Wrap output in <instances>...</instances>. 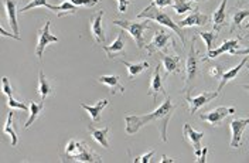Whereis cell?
Masks as SVG:
<instances>
[{
	"instance_id": "6da1fadb",
	"label": "cell",
	"mask_w": 249,
	"mask_h": 163,
	"mask_svg": "<svg viewBox=\"0 0 249 163\" xmlns=\"http://www.w3.org/2000/svg\"><path fill=\"white\" fill-rule=\"evenodd\" d=\"M176 111V104L171 101L169 95H166L164 102L153 112L146 115H127L124 118L126 121V133L127 135H135L136 132H139L144 125L155 122L157 124V128L160 130V136L163 142H167V127H169V121Z\"/></svg>"
},
{
	"instance_id": "7a4b0ae2",
	"label": "cell",
	"mask_w": 249,
	"mask_h": 163,
	"mask_svg": "<svg viewBox=\"0 0 249 163\" xmlns=\"http://www.w3.org/2000/svg\"><path fill=\"white\" fill-rule=\"evenodd\" d=\"M65 161L81 163L102 162L101 156L93 153L92 150L87 146V144H84L81 141L78 142L75 139H71L65 146V153L62 155V162H65Z\"/></svg>"
},
{
	"instance_id": "3957f363",
	"label": "cell",
	"mask_w": 249,
	"mask_h": 163,
	"mask_svg": "<svg viewBox=\"0 0 249 163\" xmlns=\"http://www.w3.org/2000/svg\"><path fill=\"white\" fill-rule=\"evenodd\" d=\"M138 17H139V18H147V20H155L159 24H161V26H164V27H167V29H170V30H173V32L176 33V34L181 38V44L186 43V38H184V34H183L181 27H180L177 23H174V21L171 20V17L169 16L167 13H164L161 9L147 6L143 12H140L139 15H138Z\"/></svg>"
},
{
	"instance_id": "277c9868",
	"label": "cell",
	"mask_w": 249,
	"mask_h": 163,
	"mask_svg": "<svg viewBox=\"0 0 249 163\" xmlns=\"http://www.w3.org/2000/svg\"><path fill=\"white\" fill-rule=\"evenodd\" d=\"M113 24L122 27V30L127 32L132 38L136 41V46L139 49H143L144 47V36L143 33L146 32L147 29H150L149 26V20L146 21H132V20H115Z\"/></svg>"
},
{
	"instance_id": "5b68a950",
	"label": "cell",
	"mask_w": 249,
	"mask_h": 163,
	"mask_svg": "<svg viewBox=\"0 0 249 163\" xmlns=\"http://www.w3.org/2000/svg\"><path fill=\"white\" fill-rule=\"evenodd\" d=\"M197 71H198V58H197V51H196V38H193L191 49H190L186 63V84L183 87L184 95H190V91L194 87V80L197 77Z\"/></svg>"
},
{
	"instance_id": "8992f818",
	"label": "cell",
	"mask_w": 249,
	"mask_h": 163,
	"mask_svg": "<svg viewBox=\"0 0 249 163\" xmlns=\"http://www.w3.org/2000/svg\"><path fill=\"white\" fill-rule=\"evenodd\" d=\"M235 112H236V109L233 107H228V108L227 107H218V108H214L208 112L200 114V118L202 121L208 122L211 127H219L228 115H232Z\"/></svg>"
},
{
	"instance_id": "52a82bcc",
	"label": "cell",
	"mask_w": 249,
	"mask_h": 163,
	"mask_svg": "<svg viewBox=\"0 0 249 163\" xmlns=\"http://www.w3.org/2000/svg\"><path fill=\"white\" fill-rule=\"evenodd\" d=\"M249 125L248 118H235L231 121V132H232V138H231V144L230 146L232 149H238L244 142V132Z\"/></svg>"
},
{
	"instance_id": "ba28073f",
	"label": "cell",
	"mask_w": 249,
	"mask_h": 163,
	"mask_svg": "<svg viewBox=\"0 0 249 163\" xmlns=\"http://www.w3.org/2000/svg\"><path fill=\"white\" fill-rule=\"evenodd\" d=\"M219 95V92L218 91H214V92H210V91H204L201 94H198V95H194V97H191V95H186V101L187 104H188V111H190V114H196L201 107H204L205 104H208V102H211L213 99H215V98Z\"/></svg>"
},
{
	"instance_id": "9c48e42d",
	"label": "cell",
	"mask_w": 249,
	"mask_h": 163,
	"mask_svg": "<svg viewBox=\"0 0 249 163\" xmlns=\"http://www.w3.org/2000/svg\"><path fill=\"white\" fill-rule=\"evenodd\" d=\"M183 136L187 142L194 147V152H196V156L200 158L201 156V139L204 138V132H197L196 129L191 128L190 124H186L184 128H183Z\"/></svg>"
},
{
	"instance_id": "30bf717a",
	"label": "cell",
	"mask_w": 249,
	"mask_h": 163,
	"mask_svg": "<svg viewBox=\"0 0 249 163\" xmlns=\"http://www.w3.org/2000/svg\"><path fill=\"white\" fill-rule=\"evenodd\" d=\"M50 43H58V37H55V36H53L50 33V21H46L44 27L38 32V43H37V47H36V54H37V57L40 60L43 57L44 50Z\"/></svg>"
},
{
	"instance_id": "8fae6325",
	"label": "cell",
	"mask_w": 249,
	"mask_h": 163,
	"mask_svg": "<svg viewBox=\"0 0 249 163\" xmlns=\"http://www.w3.org/2000/svg\"><path fill=\"white\" fill-rule=\"evenodd\" d=\"M169 41H171V36L169 33L164 32V30L156 32L155 36H153V38H152V41L146 46L147 53L152 55V54H155L156 51H160V50L166 49L167 44H169Z\"/></svg>"
},
{
	"instance_id": "7c38bea8",
	"label": "cell",
	"mask_w": 249,
	"mask_h": 163,
	"mask_svg": "<svg viewBox=\"0 0 249 163\" xmlns=\"http://www.w3.org/2000/svg\"><path fill=\"white\" fill-rule=\"evenodd\" d=\"M105 15L104 10H99L95 16L91 18L89 21V30H91V36L93 37L96 44H102L105 43V34H104V29H102V17Z\"/></svg>"
},
{
	"instance_id": "4fadbf2b",
	"label": "cell",
	"mask_w": 249,
	"mask_h": 163,
	"mask_svg": "<svg viewBox=\"0 0 249 163\" xmlns=\"http://www.w3.org/2000/svg\"><path fill=\"white\" fill-rule=\"evenodd\" d=\"M239 47V40H236V38H232V40H225L218 49L213 50V51H210L208 54H207V57L205 58H202V61H207V60H210V58H215V57H219V55H222V54H225V53H230L231 55H232V53L235 50Z\"/></svg>"
},
{
	"instance_id": "5bb4252c",
	"label": "cell",
	"mask_w": 249,
	"mask_h": 163,
	"mask_svg": "<svg viewBox=\"0 0 249 163\" xmlns=\"http://www.w3.org/2000/svg\"><path fill=\"white\" fill-rule=\"evenodd\" d=\"M159 57L161 60V64L164 67V75L169 77L170 74L174 72H180L181 67H180V58L177 55H167L163 53H159Z\"/></svg>"
},
{
	"instance_id": "9a60e30c",
	"label": "cell",
	"mask_w": 249,
	"mask_h": 163,
	"mask_svg": "<svg viewBox=\"0 0 249 163\" xmlns=\"http://www.w3.org/2000/svg\"><path fill=\"white\" fill-rule=\"evenodd\" d=\"M210 21V17L207 16V15H202L200 13V10L198 9H196L194 10V13H191L190 16L186 17L184 20H181V21H178L177 24L183 29V27H193V26H205L207 23Z\"/></svg>"
},
{
	"instance_id": "2e32d148",
	"label": "cell",
	"mask_w": 249,
	"mask_h": 163,
	"mask_svg": "<svg viewBox=\"0 0 249 163\" xmlns=\"http://www.w3.org/2000/svg\"><path fill=\"white\" fill-rule=\"evenodd\" d=\"M247 64H248V58L245 57L239 64L232 67V68H231V70H228L227 72H222V75H221V82H219V85H218V88H217L218 92H221V91H222V88H224L228 82L235 80V77L241 72V70H242V68H244Z\"/></svg>"
},
{
	"instance_id": "e0dca14e",
	"label": "cell",
	"mask_w": 249,
	"mask_h": 163,
	"mask_svg": "<svg viewBox=\"0 0 249 163\" xmlns=\"http://www.w3.org/2000/svg\"><path fill=\"white\" fill-rule=\"evenodd\" d=\"M159 94L167 95V94H166V91H164V87H163V80H161V75H160L159 67H156L155 72H153V75H152L150 87H149V95L153 98V101L156 102Z\"/></svg>"
},
{
	"instance_id": "ac0fdd59",
	"label": "cell",
	"mask_w": 249,
	"mask_h": 163,
	"mask_svg": "<svg viewBox=\"0 0 249 163\" xmlns=\"http://www.w3.org/2000/svg\"><path fill=\"white\" fill-rule=\"evenodd\" d=\"M98 82L107 85L109 88V92L112 95H115L116 91H119L121 94H124V87L121 84L119 75H102V77L98 78Z\"/></svg>"
},
{
	"instance_id": "d6986e66",
	"label": "cell",
	"mask_w": 249,
	"mask_h": 163,
	"mask_svg": "<svg viewBox=\"0 0 249 163\" xmlns=\"http://www.w3.org/2000/svg\"><path fill=\"white\" fill-rule=\"evenodd\" d=\"M227 1L228 0H222L221 4L218 6V9L213 15V30L219 32L224 26H225V20H227Z\"/></svg>"
},
{
	"instance_id": "ffe728a7",
	"label": "cell",
	"mask_w": 249,
	"mask_h": 163,
	"mask_svg": "<svg viewBox=\"0 0 249 163\" xmlns=\"http://www.w3.org/2000/svg\"><path fill=\"white\" fill-rule=\"evenodd\" d=\"M109 101L108 99H101V101H98V104L96 105H87V104H81V107L88 112L89 115V118L92 119L95 124H98L99 121H101V112H102V109L105 108V107H108Z\"/></svg>"
},
{
	"instance_id": "44dd1931",
	"label": "cell",
	"mask_w": 249,
	"mask_h": 163,
	"mask_svg": "<svg viewBox=\"0 0 249 163\" xmlns=\"http://www.w3.org/2000/svg\"><path fill=\"white\" fill-rule=\"evenodd\" d=\"M122 34H124V32L118 33V37H116V40H115L112 44H109V46H102V49L107 53V55H108L109 58H113L115 55L124 54V41Z\"/></svg>"
},
{
	"instance_id": "7402d4cb",
	"label": "cell",
	"mask_w": 249,
	"mask_h": 163,
	"mask_svg": "<svg viewBox=\"0 0 249 163\" xmlns=\"http://www.w3.org/2000/svg\"><path fill=\"white\" fill-rule=\"evenodd\" d=\"M4 7L9 18V24L15 34H18V23H17V6L16 0H4Z\"/></svg>"
},
{
	"instance_id": "603a6c76",
	"label": "cell",
	"mask_w": 249,
	"mask_h": 163,
	"mask_svg": "<svg viewBox=\"0 0 249 163\" xmlns=\"http://www.w3.org/2000/svg\"><path fill=\"white\" fill-rule=\"evenodd\" d=\"M88 130L89 133L92 135V138L105 149H109V142H108V133L109 128L105 127V128H93V127H88Z\"/></svg>"
},
{
	"instance_id": "cb8c5ba5",
	"label": "cell",
	"mask_w": 249,
	"mask_h": 163,
	"mask_svg": "<svg viewBox=\"0 0 249 163\" xmlns=\"http://www.w3.org/2000/svg\"><path fill=\"white\" fill-rule=\"evenodd\" d=\"M121 63L127 68V77H129V80L136 78V77H138L139 74H142L144 70H147V68H149V63H147V61H143V63H138V64H135V63H129V61L121 60Z\"/></svg>"
},
{
	"instance_id": "d4e9b609",
	"label": "cell",
	"mask_w": 249,
	"mask_h": 163,
	"mask_svg": "<svg viewBox=\"0 0 249 163\" xmlns=\"http://www.w3.org/2000/svg\"><path fill=\"white\" fill-rule=\"evenodd\" d=\"M51 94H53V87L46 78L43 70H40V72H38V95L41 98V101H44Z\"/></svg>"
},
{
	"instance_id": "484cf974",
	"label": "cell",
	"mask_w": 249,
	"mask_h": 163,
	"mask_svg": "<svg viewBox=\"0 0 249 163\" xmlns=\"http://www.w3.org/2000/svg\"><path fill=\"white\" fill-rule=\"evenodd\" d=\"M53 12H55L57 13V17H64V16H68V15H75L78 12L77 6L75 4H72L71 1H64L61 6H54L53 7Z\"/></svg>"
},
{
	"instance_id": "4316f807",
	"label": "cell",
	"mask_w": 249,
	"mask_h": 163,
	"mask_svg": "<svg viewBox=\"0 0 249 163\" xmlns=\"http://www.w3.org/2000/svg\"><path fill=\"white\" fill-rule=\"evenodd\" d=\"M29 107H30V111H29V112H30V116H29V119H27L24 128H30L31 125L34 124V121H36V119L40 116V114H41V111H43V108H44V104H43V101H41L40 104H36V102L30 101Z\"/></svg>"
},
{
	"instance_id": "83f0119b",
	"label": "cell",
	"mask_w": 249,
	"mask_h": 163,
	"mask_svg": "<svg viewBox=\"0 0 249 163\" xmlns=\"http://www.w3.org/2000/svg\"><path fill=\"white\" fill-rule=\"evenodd\" d=\"M13 116H15V112H13V111L9 112V116H7V121H6V125H4V128H3V132L7 133V135H10V138H12V145L16 146L18 141H17V133H16L15 127H13Z\"/></svg>"
},
{
	"instance_id": "f1b7e54d",
	"label": "cell",
	"mask_w": 249,
	"mask_h": 163,
	"mask_svg": "<svg viewBox=\"0 0 249 163\" xmlns=\"http://www.w3.org/2000/svg\"><path fill=\"white\" fill-rule=\"evenodd\" d=\"M173 9L177 15H184L187 12L193 10V3L187 0H174L173 1Z\"/></svg>"
},
{
	"instance_id": "f546056e",
	"label": "cell",
	"mask_w": 249,
	"mask_h": 163,
	"mask_svg": "<svg viewBox=\"0 0 249 163\" xmlns=\"http://www.w3.org/2000/svg\"><path fill=\"white\" fill-rule=\"evenodd\" d=\"M247 17H249V10H247V9L245 10H236L232 16V27H231V32H235L236 29H239L241 23Z\"/></svg>"
},
{
	"instance_id": "4dcf8cb0",
	"label": "cell",
	"mask_w": 249,
	"mask_h": 163,
	"mask_svg": "<svg viewBox=\"0 0 249 163\" xmlns=\"http://www.w3.org/2000/svg\"><path fill=\"white\" fill-rule=\"evenodd\" d=\"M36 7H47V9H50V10H53V4H50L47 0H31L30 3L27 4V6H24V7H21V13H24V12H29L31 9H36Z\"/></svg>"
},
{
	"instance_id": "1f68e13d",
	"label": "cell",
	"mask_w": 249,
	"mask_h": 163,
	"mask_svg": "<svg viewBox=\"0 0 249 163\" xmlns=\"http://www.w3.org/2000/svg\"><path fill=\"white\" fill-rule=\"evenodd\" d=\"M198 36L205 41V44H207V51H208V53L213 51V43H214V40L218 37L217 32H214V30H213V32H200L198 33Z\"/></svg>"
},
{
	"instance_id": "d6a6232c",
	"label": "cell",
	"mask_w": 249,
	"mask_h": 163,
	"mask_svg": "<svg viewBox=\"0 0 249 163\" xmlns=\"http://www.w3.org/2000/svg\"><path fill=\"white\" fill-rule=\"evenodd\" d=\"M7 107H10V108H18V109H23V111H30V107H27L24 102H18V101H16L13 97H9L7 99Z\"/></svg>"
},
{
	"instance_id": "836d02e7",
	"label": "cell",
	"mask_w": 249,
	"mask_h": 163,
	"mask_svg": "<svg viewBox=\"0 0 249 163\" xmlns=\"http://www.w3.org/2000/svg\"><path fill=\"white\" fill-rule=\"evenodd\" d=\"M153 155H155V149H152L150 152H147V153H144V155H142V156H138V158H135V159H133V162H135V163L150 162V159L153 158Z\"/></svg>"
},
{
	"instance_id": "e575fe53",
	"label": "cell",
	"mask_w": 249,
	"mask_h": 163,
	"mask_svg": "<svg viewBox=\"0 0 249 163\" xmlns=\"http://www.w3.org/2000/svg\"><path fill=\"white\" fill-rule=\"evenodd\" d=\"M1 88H3V92L9 97H13V90H12V87H10V84H9V78L7 77H3V80H1Z\"/></svg>"
},
{
	"instance_id": "d590c367",
	"label": "cell",
	"mask_w": 249,
	"mask_h": 163,
	"mask_svg": "<svg viewBox=\"0 0 249 163\" xmlns=\"http://www.w3.org/2000/svg\"><path fill=\"white\" fill-rule=\"evenodd\" d=\"M67 1H71L75 6H89V7H92L99 0H67Z\"/></svg>"
},
{
	"instance_id": "8d00e7d4",
	"label": "cell",
	"mask_w": 249,
	"mask_h": 163,
	"mask_svg": "<svg viewBox=\"0 0 249 163\" xmlns=\"http://www.w3.org/2000/svg\"><path fill=\"white\" fill-rule=\"evenodd\" d=\"M152 7H166V6H173V0H152Z\"/></svg>"
},
{
	"instance_id": "74e56055",
	"label": "cell",
	"mask_w": 249,
	"mask_h": 163,
	"mask_svg": "<svg viewBox=\"0 0 249 163\" xmlns=\"http://www.w3.org/2000/svg\"><path fill=\"white\" fill-rule=\"evenodd\" d=\"M118 1V9L121 13H124L127 10V6L132 3V0H116Z\"/></svg>"
},
{
	"instance_id": "f35d334b",
	"label": "cell",
	"mask_w": 249,
	"mask_h": 163,
	"mask_svg": "<svg viewBox=\"0 0 249 163\" xmlns=\"http://www.w3.org/2000/svg\"><path fill=\"white\" fill-rule=\"evenodd\" d=\"M210 75H211V77H219V75H222V68H221V65L211 67V70H210Z\"/></svg>"
},
{
	"instance_id": "ab89813d",
	"label": "cell",
	"mask_w": 249,
	"mask_h": 163,
	"mask_svg": "<svg viewBox=\"0 0 249 163\" xmlns=\"http://www.w3.org/2000/svg\"><path fill=\"white\" fill-rule=\"evenodd\" d=\"M249 54V47L248 49H244V50H235L232 53V55H248Z\"/></svg>"
},
{
	"instance_id": "60d3db41",
	"label": "cell",
	"mask_w": 249,
	"mask_h": 163,
	"mask_svg": "<svg viewBox=\"0 0 249 163\" xmlns=\"http://www.w3.org/2000/svg\"><path fill=\"white\" fill-rule=\"evenodd\" d=\"M0 32H1V36H4V37H13V38H16V40H20V37H18L17 34H9V33L6 32L3 27H0Z\"/></svg>"
},
{
	"instance_id": "b9f144b4",
	"label": "cell",
	"mask_w": 249,
	"mask_h": 163,
	"mask_svg": "<svg viewBox=\"0 0 249 163\" xmlns=\"http://www.w3.org/2000/svg\"><path fill=\"white\" fill-rule=\"evenodd\" d=\"M207 152H208V147H204L201 152V156L198 158V162H205L207 161Z\"/></svg>"
},
{
	"instance_id": "7bdbcfd3",
	"label": "cell",
	"mask_w": 249,
	"mask_h": 163,
	"mask_svg": "<svg viewBox=\"0 0 249 163\" xmlns=\"http://www.w3.org/2000/svg\"><path fill=\"white\" fill-rule=\"evenodd\" d=\"M161 162H163V163L176 162V159H169V158H167V156H166V155H163V156H161Z\"/></svg>"
},
{
	"instance_id": "ee69618b",
	"label": "cell",
	"mask_w": 249,
	"mask_h": 163,
	"mask_svg": "<svg viewBox=\"0 0 249 163\" xmlns=\"http://www.w3.org/2000/svg\"><path fill=\"white\" fill-rule=\"evenodd\" d=\"M242 88H245V90H248L249 91V85H242Z\"/></svg>"
},
{
	"instance_id": "f6af8a7d",
	"label": "cell",
	"mask_w": 249,
	"mask_h": 163,
	"mask_svg": "<svg viewBox=\"0 0 249 163\" xmlns=\"http://www.w3.org/2000/svg\"><path fill=\"white\" fill-rule=\"evenodd\" d=\"M245 27H247V29L249 30V23H247V24H245Z\"/></svg>"
},
{
	"instance_id": "bcb514c9",
	"label": "cell",
	"mask_w": 249,
	"mask_h": 163,
	"mask_svg": "<svg viewBox=\"0 0 249 163\" xmlns=\"http://www.w3.org/2000/svg\"><path fill=\"white\" fill-rule=\"evenodd\" d=\"M193 1H201V0H193Z\"/></svg>"
},
{
	"instance_id": "7dc6e473",
	"label": "cell",
	"mask_w": 249,
	"mask_h": 163,
	"mask_svg": "<svg viewBox=\"0 0 249 163\" xmlns=\"http://www.w3.org/2000/svg\"><path fill=\"white\" fill-rule=\"evenodd\" d=\"M247 68H248V71H249V64H248V65H247Z\"/></svg>"
},
{
	"instance_id": "c3c4849f",
	"label": "cell",
	"mask_w": 249,
	"mask_h": 163,
	"mask_svg": "<svg viewBox=\"0 0 249 163\" xmlns=\"http://www.w3.org/2000/svg\"><path fill=\"white\" fill-rule=\"evenodd\" d=\"M247 1H248V3H249V0H247Z\"/></svg>"
},
{
	"instance_id": "681fc988",
	"label": "cell",
	"mask_w": 249,
	"mask_h": 163,
	"mask_svg": "<svg viewBox=\"0 0 249 163\" xmlns=\"http://www.w3.org/2000/svg\"><path fill=\"white\" fill-rule=\"evenodd\" d=\"M204 1H205V0H204Z\"/></svg>"
}]
</instances>
